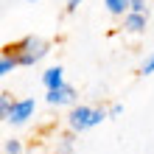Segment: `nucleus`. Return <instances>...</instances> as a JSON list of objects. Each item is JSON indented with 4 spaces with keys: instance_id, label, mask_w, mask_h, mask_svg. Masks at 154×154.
<instances>
[{
    "instance_id": "9",
    "label": "nucleus",
    "mask_w": 154,
    "mask_h": 154,
    "mask_svg": "<svg viewBox=\"0 0 154 154\" xmlns=\"http://www.w3.org/2000/svg\"><path fill=\"white\" fill-rule=\"evenodd\" d=\"M104 8L109 11L112 17H123L129 14V8H132V0H104Z\"/></svg>"
},
{
    "instance_id": "1",
    "label": "nucleus",
    "mask_w": 154,
    "mask_h": 154,
    "mask_svg": "<svg viewBox=\"0 0 154 154\" xmlns=\"http://www.w3.org/2000/svg\"><path fill=\"white\" fill-rule=\"evenodd\" d=\"M11 51H14L17 62H20V67H37L51 53V42L45 37H39V34H28V37L11 42Z\"/></svg>"
},
{
    "instance_id": "5",
    "label": "nucleus",
    "mask_w": 154,
    "mask_h": 154,
    "mask_svg": "<svg viewBox=\"0 0 154 154\" xmlns=\"http://www.w3.org/2000/svg\"><path fill=\"white\" fill-rule=\"evenodd\" d=\"M39 81H42L45 93H48V90H59V87H65V84H67V81H65V67H62V65H51V67H45V70H42V76H39Z\"/></svg>"
},
{
    "instance_id": "6",
    "label": "nucleus",
    "mask_w": 154,
    "mask_h": 154,
    "mask_svg": "<svg viewBox=\"0 0 154 154\" xmlns=\"http://www.w3.org/2000/svg\"><path fill=\"white\" fill-rule=\"evenodd\" d=\"M146 25H149V17H146V14H134V11H129V14L123 17V31L132 34V37L143 34V31H146Z\"/></svg>"
},
{
    "instance_id": "7",
    "label": "nucleus",
    "mask_w": 154,
    "mask_h": 154,
    "mask_svg": "<svg viewBox=\"0 0 154 154\" xmlns=\"http://www.w3.org/2000/svg\"><path fill=\"white\" fill-rule=\"evenodd\" d=\"M76 137H79V134L70 132V129L56 134V137H53V151H56V154H73L76 151Z\"/></svg>"
},
{
    "instance_id": "2",
    "label": "nucleus",
    "mask_w": 154,
    "mask_h": 154,
    "mask_svg": "<svg viewBox=\"0 0 154 154\" xmlns=\"http://www.w3.org/2000/svg\"><path fill=\"white\" fill-rule=\"evenodd\" d=\"M109 112H106V106H93V104H76L70 106V115H67V129L76 132V134H84L90 129H95V126H101Z\"/></svg>"
},
{
    "instance_id": "13",
    "label": "nucleus",
    "mask_w": 154,
    "mask_h": 154,
    "mask_svg": "<svg viewBox=\"0 0 154 154\" xmlns=\"http://www.w3.org/2000/svg\"><path fill=\"white\" fill-rule=\"evenodd\" d=\"M129 11H134V14H146L149 17V0H132V8Z\"/></svg>"
},
{
    "instance_id": "12",
    "label": "nucleus",
    "mask_w": 154,
    "mask_h": 154,
    "mask_svg": "<svg viewBox=\"0 0 154 154\" xmlns=\"http://www.w3.org/2000/svg\"><path fill=\"white\" fill-rule=\"evenodd\" d=\"M151 73H154V53H149L140 65V76H151Z\"/></svg>"
},
{
    "instance_id": "8",
    "label": "nucleus",
    "mask_w": 154,
    "mask_h": 154,
    "mask_svg": "<svg viewBox=\"0 0 154 154\" xmlns=\"http://www.w3.org/2000/svg\"><path fill=\"white\" fill-rule=\"evenodd\" d=\"M17 67H20V62H17L14 51H11V45H6V48L0 51V79L11 76V73H14Z\"/></svg>"
},
{
    "instance_id": "3",
    "label": "nucleus",
    "mask_w": 154,
    "mask_h": 154,
    "mask_svg": "<svg viewBox=\"0 0 154 154\" xmlns=\"http://www.w3.org/2000/svg\"><path fill=\"white\" fill-rule=\"evenodd\" d=\"M34 112H37V101L34 98H14V106H11V112H8V126H25L34 118Z\"/></svg>"
},
{
    "instance_id": "14",
    "label": "nucleus",
    "mask_w": 154,
    "mask_h": 154,
    "mask_svg": "<svg viewBox=\"0 0 154 154\" xmlns=\"http://www.w3.org/2000/svg\"><path fill=\"white\" fill-rule=\"evenodd\" d=\"M81 3H84V0H65V14H76Z\"/></svg>"
},
{
    "instance_id": "16",
    "label": "nucleus",
    "mask_w": 154,
    "mask_h": 154,
    "mask_svg": "<svg viewBox=\"0 0 154 154\" xmlns=\"http://www.w3.org/2000/svg\"><path fill=\"white\" fill-rule=\"evenodd\" d=\"M25 3H37V0H25Z\"/></svg>"
},
{
    "instance_id": "15",
    "label": "nucleus",
    "mask_w": 154,
    "mask_h": 154,
    "mask_svg": "<svg viewBox=\"0 0 154 154\" xmlns=\"http://www.w3.org/2000/svg\"><path fill=\"white\" fill-rule=\"evenodd\" d=\"M106 112H109V118H121L123 115V104H109V106H106Z\"/></svg>"
},
{
    "instance_id": "4",
    "label": "nucleus",
    "mask_w": 154,
    "mask_h": 154,
    "mask_svg": "<svg viewBox=\"0 0 154 154\" xmlns=\"http://www.w3.org/2000/svg\"><path fill=\"white\" fill-rule=\"evenodd\" d=\"M45 104H51V106H76L79 104V93H76L73 84H65L59 90H48V93H45Z\"/></svg>"
},
{
    "instance_id": "10",
    "label": "nucleus",
    "mask_w": 154,
    "mask_h": 154,
    "mask_svg": "<svg viewBox=\"0 0 154 154\" xmlns=\"http://www.w3.org/2000/svg\"><path fill=\"white\" fill-rule=\"evenodd\" d=\"M11 106H14V98H11V93H0V121H8V112H11Z\"/></svg>"
},
{
    "instance_id": "11",
    "label": "nucleus",
    "mask_w": 154,
    "mask_h": 154,
    "mask_svg": "<svg viewBox=\"0 0 154 154\" xmlns=\"http://www.w3.org/2000/svg\"><path fill=\"white\" fill-rule=\"evenodd\" d=\"M3 154H23V140H17V137L3 140Z\"/></svg>"
}]
</instances>
